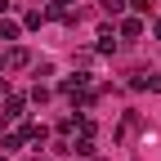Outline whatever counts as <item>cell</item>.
<instances>
[{
	"label": "cell",
	"mask_w": 161,
	"mask_h": 161,
	"mask_svg": "<svg viewBox=\"0 0 161 161\" xmlns=\"http://www.w3.org/2000/svg\"><path fill=\"white\" fill-rule=\"evenodd\" d=\"M125 9H134V14H148V9H152V0H125Z\"/></svg>",
	"instance_id": "4fadbf2b"
},
{
	"label": "cell",
	"mask_w": 161,
	"mask_h": 161,
	"mask_svg": "<svg viewBox=\"0 0 161 161\" xmlns=\"http://www.w3.org/2000/svg\"><path fill=\"white\" fill-rule=\"evenodd\" d=\"M23 112H27V94H5V103H0V125H18L23 121Z\"/></svg>",
	"instance_id": "6da1fadb"
},
{
	"label": "cell",
	"mask_w": 161,
	"mask_h": 161,
	"mask_svg": "<svg viewBox=\"0 0 161 161\" xmlns=\"http://www.w3.org/2000/svg\"><path fill=\"white\" fill-rule=\"evenodd\" d=\"M72 157H94V139H76V143H72Z\"/></svg>",
	"instance_id": "52a82bcc"
},
{
	"label": "cell",
	"mask_w": 161,
	"mask_h": 161,
	"mask_svg": "<svg viewBox=\"0 0 161 161\" xmlns=\"http://www.w3.org/2000/svg\"><path fill=\"white\" fill-rule=\"evenodd\" d=\"M5 63H9V67H31V49H27V45H9Z\"/></svg>",
	"instance_id": "277c9868"
},
{
	"label": "cell",
	"mask_w": 161,
	"mask_h": 161,
	"mask_svg": "<svg viewBox=\"0 0 161 161\" xmlns=\"http://www.w3.org/2000/svg\"><path fill=\"white\" fill-rule=\"evenodd\" d=\"M76 130H80V139H94V130H98V125H94L90 116H80V121H76Z\"/></svg>",
	"instance_id": "9c48e42d"
},
{
	"label": "cell",
	"mask_w": 161,
	"mask_h": 161,
	"mask_svg": "<svg viewBox=\"0 0 161 161\" xmlns=\"http://www.w3.org/2000/svg\"><path fill=\"white\" fill-rule=\"evenodd\" d=\"M0 72H9V63H5V54H0Z\"/></svg>",
	"instance_id": "e0dca14e"
},
{
	"label": "cell",
	"mask_w": 161,
	"mask_h": 161,
	"mask_svg": "<svg viewBox=\"0 0 161 161\" xmlns=\"http://www.w3.org/2000/svg\"><path fill=\"white\" fill-rule=\"evenodd\" d=\"M98 54H116V31L112 27H98Z\"/></svg>",
	"instance_id": "8992f818"
},
{
	"label": "cell",
	"mask_w": 161,
	"mask_h": 161,
	"mask_svg": "<svg viewBox=\"0 0 161 161\" xmlns=\"http://www.w3.org/2000/svg\"><path fill=\"white\" fill-rule=\"evenodd\" d=\"M0 148H5V152H18V148H23V139H18V130H14V134H5V143H0Z\"/></svg>",
	"instance_id": "7c38bea8"
},
{
	"label": "cell",
	"mask_w": 161,
	"mask_h": 161,
	"mask_svg": "<svg viewBox=\"0 0 161 161\" xmlns=\"http://www.w3.org/2000/svg\"><path fill=\"white\" fill-rule=\"evenodd\" d=\"M148 90H161V76L157 72H148Z\"/></svg>",
	"instance_id": "9a60e30c"
},
{
	"label": "cell",
	"mask_w": 161,
	"mask_h": 161,
	"mask_svg": "<svg viewBox=\"0 0 161 161\" xmlns=\"http://www.w3.org/2000/svg\"><path fill=\"white\" fill-rule=\"evenodd\" d=\"M103 14L108 18H121V14H125V0H103Z\"/></svg>",
	"instance_id": "ba28073f"
},
{
	"label": "cell",
	"mask_w": 161,
	"mask_h": 161,
	"mask_svg": "<svg viewBox=\"0 0 161 161\" xmlns=\"http://www.w3.org/2000/svg\"><path fill=\"white\" fill-rule=\"evenodd\" d=\"M0 94H9V80H0Z\"/></svg>",
	"instance_id": "ac0fdd59"
},
{
	"label": "cell",
	"mask_w": 161,
	"mask_h": 161,
	"mask_svg": "<svg viewBox=\"0 0 161 161\" xmlns=\"http://www.w3.org/2000/svg\"><path fill=\"white\" fill-rule=\"evenodd\" d=\"M23 36V23H14L9 14H0V40H18Z\"/></svg>",
	"instance_id": "5b68a950"
},
{
	"label": "cell",
	"mask_w": 161,
	"mask_h": 161,
	"mask_svg": "<svg viewBox=\"0 0 161 161\" xmlns=\"http://www.w3.org/2000/svg\"><path fill=\"white\" fill-rule=\"evenodd\" d=\"M152 36H157V40H161V18H157V23H152Z\"/></svg>",
	"instance_id": "2e32d148"
},
{
	"label": "cell",
	"mask_w": 161,
	"mask_h": 161,
	"mask_svg": "<svg viewBox=\"0 0 161 161\" xmlns=\"http://www.w3.org/2000/svg\"><path fill=\"white\" fill-rule=\"evenodd\" d=\"M80 161H85V157H80Z\"/></svg>",
	"instance_id": "44dd1931"
},
{
	"label": "cell",
	"mask_w": 161,
	"mask_h": 161,
	"mask_svg": "<svg viewBox=\"0 0 161 161\" xmlns=\"http://www.w3.org/2000/svg\"><path fill=\"white\" fill-rule=\"evenodd\" d=\"M143 31H148V27H143V18H139V14H130V18L121 14V27H116V36H121V40H139Z\"/></svg>",
	"instance_id": "7a4b0ae2"
},
{
	"label": "cell",
	"mask_w": 161,
	"mask_h": 161,
	"mask_svg": "<svg viewBox=\"0 0 161 161\" xmlns=\"http://www.w3.org/2000/svg\"><path fill=\"white\" fill-rule=\"evenodd\" d=\"M36 161H49V157H36Z\"/></svg>",
	"instance_id": "ffe728a7"
},
{
	"label": "cell",
	"mask_w": 161,
	"mask_h": 161,
	"mask_svg": "<svg viewBox=\"0 0 161 161\" xmlns=\"http://www.w3.org/2000/svg\"><path fill=\"white\" fill-rule=\"evenodd\" d=\"M18 139H23V143H45V139H49V125H45V121H27V125L18 130Z\"/></svg>",
	"instance_id": "3957f363"
},
{
	"label": "cell",
	"mask_w": 161,
	"mask_h": 161,
	"mask_svg": "<svg viewBox=\"0 0 161 161\" xmlns=\"http://www.w3.org/2000/svg\"><path fill=\"white\" fill-rule=\"evenodd\" d=\"M40 23H45V14H40V9H31V14H27V18H23V27H31V31H36V27H40Z\"/></svg>",
	"instance_id": "8fae6325"
},
{
	"label": "cell",
	"mask_w": 161,
	"mask_h": 161,
	"mask_svg": "<svg viewBox=\"0 0 161 161\" xmlns=\"http://www.w3.org/2000/svg\"><path fill=\"white\" fill-rule=\"evenodd\" d=\"M45 98H49V90H45V85H36V90L27 94V103H45Z\"/></svg>",
	"instance_id": "5bb4252c"
},
{
	"label": "cell",
	"mask_w": 161,
	"mask_h": 161,
	"mask_svg": "<svg viewBox=\"0 0 161 161\" xmlns=\"http://www.w3.org/2000/svg\"><path fill=\"white\" fill-rule=\"evenodd\" d=\"M0 161H9V152H0Z\"/></svg>",
	"instance_id": "d6986e66"
},
{
	"label": "cell",
	"mask_w": 161,
	"mask_h": 161,
	"mask_svg": "<svg viewBox=\"0 0 161 161\" xmlns=\"http://www.w3.org/2000/svg\"><path fill=\"white\" fill-rule=\"evenodd\" d=\"M130 90H148V72H130Z\"/></svg>",
	"instance_id": "30bf717a"
}]
</instances>
